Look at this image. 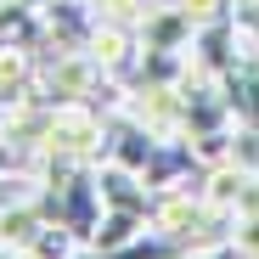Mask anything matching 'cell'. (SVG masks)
I'll list each match as a JSON object with an SVG mask.
<instances>
[{
	"instance_id": "6da1fadb",
	"label": "cell",
	"mask_w": 259,
	"mask_h": 259,
	"mask_svg": "<svg viewBox=\"0 0 259 259\" xmlns=\"http://www.w3.org/2000/svg\"><path fill=\"white\" fill-rule=\"evenodd\" d=\"M107 152V118L96 102H51V130H46V158H79L91 163Z\"/></svg>"
},
{
	"instance_id": "7a4b0ae2",
	"label": "cell",
	"mask_w": 259,
	"mask_h": 259,
	"mask_svg": "<svg viewBox=\"0 0 259 259\" xmlns=\"http://www.w3.org/2000/svg\"><path fill=\"white\" fill-rule=\"evenodd\" d=\"M91 12H96V23H124V28H141L147 23V0H91Z\"/></svg>"
},
{
	"instance_id": "3957f363",
	"label": "cell",
	"mask_w": 259,
	"mask_h": 259,
	"mask_svg": "<svg viewBox=\"0 0 259 259\" xmlns=\"http://www.w3.org/2000/svg\"><path fill=\"white\" fill-rule=\"evenodd\" d=\"M231 242H237V253H242V259H259V208L231 220Z\"/></svg>"
},
{
	"instance_id": "277c9868",
	"label": "cell",
	"mask_w": 259,
	"mask_h": 259,
	"mask_svg": "<svg viewBox=\"0 0 259 259\" xmlns=\"http://www.w3.org/2000/svg\"><path fill=\"white\" fill-rule=\"evenodd\" d=\"M192 259H242V253H237V242H231V237H220V242H203V248H192Z\"/></svg>"
},
{
	"instance_id": "5b68a950",
	"label": "cell",
	"mask_w": 259,
	"mask_h": 259,
	"mask_svg": "<svg viewBox=\"0 0 259 259\" xmlns=\"http://www.w3.org/2000/svg\"><path fill=\"white\" fill-rule=\"evenodd\" d=\"M0 259H17V248H12V242H0Z\"/></svg>"
},
{
	"instance_id": "8992f818",
	"label": "cell",
	"mask_w": 259,
	"mask_h": 259,
	"mask_svg": "<svg viewBox=\"0 0 259 259\" xmlns=\"http://www.w3.org/2000/svg\"><path fill=\"white\" fill-rule=\"evenodd\" d=\"M17 259H39V253H28V248H17Z\"/></svg>"
}]
</instances>
